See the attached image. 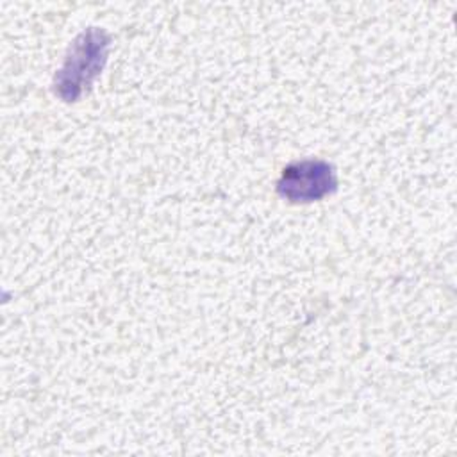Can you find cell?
<instances>
[{
  "label": "cell",
  "instance_id": "obj_1",
  "mask_svg": "<svg viewBox=\"0 0 457 457\" xmlns=\"http://www.w3.org/2000/svg\"><path fill=\"white\" fill-rule=\"evenodd\" d=\"M109 45V34L96 27H89L75 37L54 79L55 95L61 100L77 102L89 91L105 66Z\"/></svg>",
  "mask_w": 457,
  "mask_h": 457
},
{
  "label": "cell",
  "instance_id": "obj_2",
  "mask_svg": "<svg viewBox=\"0 0 457 457\" xmlns=\"http://www.w3.org/2000/svg\"><path fill=\"white\" fill-rule=\"evenodd\" d=\"M336 170L323 159H302L287 164L277 182V193L289 202H314L336 191Z\"/></svg>",
  "mask_w": 457,
  "mask_h": 457
}]
</instances>
